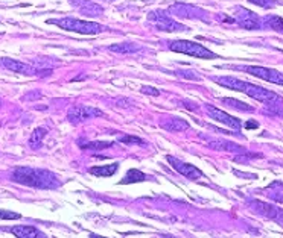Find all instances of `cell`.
Returning a JSON list of instances; mask_svg holds the SVG:
<instances>
[{
	"label": "cell",
	"mask_w": 283,
	"mask_h": 238,
	"mask_svg": "<svg viewBox=\"0 0 283 238\" xmlns=\"http://www.w3.org/2000/svg\"><path fill=\"white\" fill-rule=\"evenodd\" d=\"M119 141L123 143V144H137V146H140V144H143V143H145L142 138H139V137H133V135H125V137H122Z\"/></svg>",
	"instance_id": "cell-23"
},
{
	"label": "cell",
	"mask_w": 283,
	"mask_h": 238,
	"mask_svg": "<svg viewBox=\"0 0 283 238\" xmlns=\"http://www.w3.org/2000/svg\"><path fill=\"white\" fill-rule=\"evenodd\" d=\"M110 2H111V0H110Z\"/></svg>",
	"instance_id": "cell-28"
},
{
	"label": "cell",
	"mask_w": 283,
	"mask_h": 238,
	"mask_svg": "<svg viewBox=\"0 0 283 238\" xmlns=\"http://www.w3.org/2000/svg\"><path fill=\"white\" fill-rule=\"evenodd\" d=\"M11 180L15 184L34 187V188H58L61 185L60 178L50 170L31 169V167H19L11 173Z\"/></svg>",
	"instance_id": "cell-1"
},
{
	"label": "cell",
	"mask_w": 283,
	"mask_h": 238,
	"mask_svg": "<svg viewBox=\"0 0 283 238\" xmlns=\"http://www.w3.org/2000/svg\"><path fill=\"white\" fill-rule=\"evenodd\" d=\"M140 91H142V94H148V96H152V97L160 96V91H158L157 88H154V87H149V85L142 87Z\"/></svg>",
	"instance_id": "cell-24"
},
{
	"label": "cell",
	"mask_w": 283,
	"mask_h": 238,
	"mask_svg": "<svg viewBox=\"0 0 283 238\" xmlns=\"http://www.w3.org/2000/svg\"><path fill=\"white\" fill-rule=\"evenodd\" d=\"M113 143H105V141H96V143H87V144H82L81 148L82 149H93V150H102V149H107V148H111Z\"/></svg>",
	"instance_id": "cell-20"
},
{
	"label": "cell",
	"mask_w": 283,
	"mask_h": 238,
	"mask_svg": "<svg viewBox=\"0 0 283 238\" xmlns=\"http://www.w3.org/2000/svg\"><path fill=\"white\" fill-rule=\"evenodd\" d=\"M110 49L113 52H119V53H130V52H137L140 47L133 43H123V44H114Z\"/></svg>",
	"instance_id": "cell-18"
},
{
	"label": "cell",
	"mask_w": 283,
	"mask_h": 238,
	"mask_svg": "<svg viewBox=\"0 0 283 238\" xmlns=\"http://www.w3.org/2000/svg\"><path fill=\"white\" fill-rule=\"evenodd\" d=\"M267 23L270 25L271 29H274L276 32H280L283 33V18L277 17V15H270L267 18Z\"/></svg>",
	"instance_id": "cell-19"
},
{
	"label": "cell",
	"mask_w": 283,
	"mask_h": 238,
	"mask_svg": "<svg viewBox=\"0 0 283 238\" xmlns=\"http://www.w3.org/2000/svg\"><path fill=\"white\" fill-rule=\"evenodd\" d=\"M49 25H57L58 28L70 32H76L82 35H96L104 30V28L98 23L93 22H85L79 20V18H72V17H64V18H55V20H47Z\"/></svg>",
	"instance_id": "cell-3"
},
{
	"label": "cell",
	"mask_w": 283,
	"mask_h": 238,
	"mask_svg": "<svg viewBox=\"0 0 283 238\" xmlns=\"http://www.w3.org/2000/svg\"><path fill=\"white\" fill-rule=\"evenodd\" d=\"M46 134H47V129H44V127H37V129L32 132L31 140H29L31 148L32 149H38L41 146V143H43V140H44V137H46Z\"/></svg>",
	"instance_id": "cell-16"
},
{
	"label": "cell",
	"mask_w": 283,
	"mask_h": 238,
	"mask_svg": "<svg viewBox=\"0 0 283 238\" xmlns=\"http://www.w3.org/2000/svg\"><path fill=\"white\" fill-rule=\"evenodd\" d=\"M149 20L154 22V26L160 30H165V32H178V30H186L184 26L178 25L175 20L169 15H166L163 11H155V12H151L149 14Z\"/></svg>",
	"instance_id": "cell-6"
},
{
	"label": "cell",
	"mask_w": 283,
	"mask_h": 238,
	"mask_svg": "<svg viewBox=\"0 0 283 238\" xmlns=\"http://www.w3.org/2000/svg\"><path fill=\"white\" fill-rule=\"evenodd\" d=\"M162 127L169 132H181V131L189 129V123L178 117H169L166 120V123H162Z\"/></svg>",
	"instance_id": "cell-13"
},
{
	"label": "cell",
	"mask_w": 283,
	"mask_h": 238,
	"mask_svg": "<svg viewBox=\"0 0 283 238\" xmlns=\"http://www.w3.org/2000/svg\"><path fill=\"white\" fill-rule=\"evenodd\" d=\"M225 106H228V108H233V109H236V111H244V113H248V111H253V106H250V105H247V103H244V102H239V100H235V99H222L221 100Z\"/></svg>",
	"instance_id": "cell-17"
},
{
	"label": "cell",
	"mask_w": 283,
	"mask_h": 238,
	"mask_svg": "<svg viewBox=\"0 0 283 238\" xmlns=\"http://www.w3.org/2000/svg\"><path fill=\"white\" fill-rule=\"evenodd\" d=\"M245 127H247V129H257L259 123H256V120H248L245 123Z\"/></svg>",
	"instance_id": "cell-26"
},
{
	"label": "cell",
	"mask_w": 283,
	"mask_h": 238,
	"mask_svg": "<svg viewBox=\"0 0 283 238\" xmlns=\"http://www.w3.org/2000/svg\"><path fill=\"white\" fill-rule=\"evenodd\" d=\"M72 5L84 15L87 17H101L102 15V8L96 5L92 0H72Z\"/></svg>",
	"instance_id": "cell-10"
},
{
	"label": "cell",
	"mask_w": 283,
	"mask_h": 238,
	"mask_svg": "<svg viewBox=\"0 0 283 238\" xmlns=\"http://www.w3.org/2000/svg\"><path fill=\"white\" fill-rule=\"evenodd\" d=\"M195 73H197V71H181V70H180L178 75L183 76V78H187V79H195V81H197V79H200V75H195Z\"/></svg>",
	"instance_id": "cell-25"
},
{
	"label": "cell",
	"mask_w": 283,
	"mask_h": 238,
	"mask_svg": "<svg viewBox=\"0 0 283 238\" xmlns=\"http://www.w3.org/2000/svg\"><path fill=\"white\" fill-rule=\"evenodd\" d=\"M14 235L20 237V238H35V237H46V234L40 232L37 228L34 226H14L9 229Z\"/></svg>",
	"instance_id": "cell-12"
},
{
	"label": "cell",
	"mask_w": 283,
	"mask_h": 238,
	"mask_svg": "<svg viewBox=\"0 0 283 238\" xmlns=\"http://www.w3.org/2000/svg\"><path fill=\"white\" fill-rule=\"evenodd\" d=\"M248 2L253 5H257L263 9H270L276 5V0H248Z\"/></svg>",
	"instance_id": "cell-22"
},
{
	"label": "cell",
	"mask_w": 283,
	"mask_h": 238,
	"mask_svg": "<svg viewBox=\"0 0 283 238\" xmlns=\"http://www.w3.org/2000/svg\"><path fill=\"white\" fill-rule=\"evenodd\" d=\"M216 84L230 88V89H235V91H241V93H245L247 96H250L259 102H265V103H273V102H279L280 97L279 94L273 93V91L267 89V88H262L257 87L254 84L250 82H245L241 81L238 78H232V76H219V78H212Z\"/></svg>",
	"instance_id": "cell-2"
},
{
	"label": "cell",
	"mask_w": 283,
	"mask_h": 238,
	"mask_svg": "<svg viewBox=\"0 0 283 238\" xmlns=\"http://www.w3.org/2000/svg\"><path fill=\"white\" fill-rule=\"evenodd\" d=\"M104 116L102 111L96 108H92V106H78V108H72L67 114V119L72 121V123H82L85 120H90V119H95V117H101Z\"/></svg>",
	"instance_id": "cell-7"
},
{
	"label": "cell",
	"mask_w": 283,
	"mask_h": 238,
	"mask_svg": "<svg viewBox=\"0 0 283 238\" xmlns=\"http://www.w3.org/2000/svg\"><path fill=\"white\" fill-rule=\"evenodd\" d=\"M145 179H146V175L143 172L131 169L127 172L125 178L120 180V184H136V182H143Z\"/></svg>",
	"instance_id": "cell-15"
},
{
	"label": "cell",
	"mask_w": 283,
	"mask_h": 238,
	"mask_svg": "<svg viewBox=\"0 0 283 238\" xmlns=\"http://www.w3.org/2000/svg\"><path fill=\"white\" fill-rule=\"evenodd\" d=\"M0 64H2L5 68L14 71V73H23V75H35L34 68H31L29 65H26L25 62L22 61H15V60H9V58H2L0 60Z\"/></svg>",
	"instance_id": "cell-11"
},
{
	"label": "cell",
	"mask_w": 283,
	"mask_h": 238,
	"mask_svg": "<svg viewBox=\"0 0 283 238\" xmlns=\"http://www.w3.org/2000/svg\"><path fill=\"white\" fill-rule=\"evenodd\" d=\"M171 50L172 52H178V53H184L189 55V57L193 58H200V60H215L218 58V55L213 53L210 49L198 44V43H193V41H187V40H177L171 43Z\"/></svg>",
	"instance_id": "cell-4"
},
{
	"label": "cell",
	"mask_w": 283,
	"mask_h": 238,
	"mask_svg": "<svg viewBox=\"0 0 283 238\" xmlns=\"http://www.w3.org/2000/svg\"><path fill=\"white\" fill-rule=\"evenodd\" d=\"M17 218H22V215L12 211L0 209V220H17Z\"/></svg>",
	"instance_id": "cell-21"
},
{
	"label": "cell",
	"mask_w": 283,
	"mask_h": 238,
	"mask_svg": "<svg viewBox=\"0 0 283 238\" xmlns=\"http://www.w3.org/2000/svg\"><path fill=\"white\" fill-rule=\"evenodd\" d=\"M168 161H169V164L171 166L178 172L180 175H183V176H186L187 179H198V178H201L203 176V173H201V170H198L195 166H190V164H187V162H181V161H177L175 158H172V156H168Z\"/></svg>",
	"instance_id": "cell-9"
},
{
	"label": "cell",
	"mask_w": 283,
	"mask_h": 238,
	"mask_svg": "<svg viewBox=\"0 0 283 238\" xmlns=\"http://www.w3.org/2000/svg\"><path fill=\"white\" fill-rule=\"evenodd\" d=\"M206 108H207V114H209L212 119H213L215 121H219V123L228 126V127H232V129H241V121H239L236 117L224 113L222 109L213 108L212 105H206Z\"/></svg>",
	"instance_id": "cell-8"
},
{
	"label": "cell",
	"mask_w": 283,
	"mask_h": 238,
	"mask_svg": "<svg viewBox=\"0 0 283 238\" xmlns=\"http://www.w3.org/2000/svg\"><path fill=\"white\" fill-rule=\"evenodd\" d=\"M241 70L250 73L251 76H256L259 79H263L267 82H273L277 85H283V73L277 71L274 68L268 67H259V65H247V67H239Z\"/></svg>",
	"instance_id": "cell-5"
},
{
	"label": "cell",
	"mask_w": 283,
	"mask_h": 238,
	"mask_svg": "<svg viewBox=\"0 0 283 238\" xmlns=\"http://www.w3.org/2000/svg\"><path fill=\"white\" fill-rule=\"evenodd\" d=\"M183 105L186 106V108H189L190 111H197V105L195 103H189V102H183Z\"/></svg>",
	"instance_id": "cell-27"
},
{
	"label": "cell",
	"mask_w": 283,
	"mask_h": 238,
	"mask_svg": "<svg viewBox=\"0 0 283 238\" xmlns=\"http://www.w3.org/2000/svg\"><path fill=\"white\" fill-rule=\"evenodd\" d=\"M117 169H119L117 164H110V166L92 167V169H90V173L95 175V176H99V178H108V176H113V175L117 172Z\"/></svg>",
	"instance_id": "cell-14"
}]
</instances>
